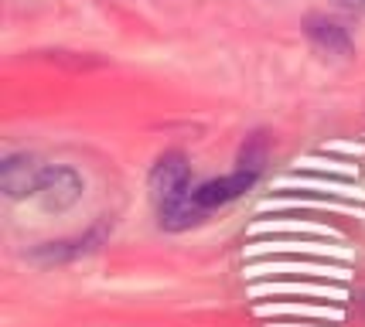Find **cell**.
Listing matches in <instances>:
<instances>
[{
    "label": "cell",
    "mask_w": 365,
    "mask_h": 327,
    "mask_svg": "<svg viewBox=\"0 0 365 327\" xmlns=\"http://www.w3.org/2000/svg\"><path fill=\"white\" fill-rule=\"evenodd\" d=\"M256 181H259V171L236 167V171L225 174V177H212V181L195 185V187H191V194H188V204L198 212V215H208V212L225 208V204H232L236 198H242V194H246Z\"/></svg>",
    "instance_id": "2"
},
{
    "label": "cell",
    "mask_w": 365,
    "mask_h": 327,
    "mask_svg": "<svg viewBox=\"0 0 365 327\" xmlns=\"http://www.w3.org/2000/svg\"><path fill=\"white\" fill-rule=\"evenodd\" d=\"M106 225H93L89 232L76 235V239H58V242H41V246H34L28 256H31L34 263L41 266H58V263H72V259H79L86 252H93L103 239H106Z\"/></svg>",
    "instance_id": "4"
},
{
    "label": "cell",
    "mask_w": 365,
    "mask_h": 327,
    "mask_svg": "<svg viewBox=\"0 0 365 327\" xmlns=\"http://www.w3.org/2000/svg\"><path fill=\"white\" fill-rule=\"evenodd\" d=\"M41 164L34 160L31 154H11L4 157L0 164V191L11 198V202H21L38 191V181H41Z\"/></svg>",
    "instance_id": "5"
},
{
    "label": "cell",
    "mask_w": 365,
    "mask_h": 327,
    "mask_svg": "<svg viewBox=\"0 0 365 327\" xmlns=\"http://www.w3.org/2000/svg\"><path fill=\"white\" fill-rule=\"evenodd\" d=\"M150 194H154V202H158V208H164V204H178L185 202L191 194V164L185 160V154H178V150H171V154H164L154 164V171H150Z\"/></svg>",
    "instance_id": "3"
},
{
    "label": "cell",
    "mask_w": 365,
    "mask_h": 327,
    "mask_svg": "<svg viewBox=\"0 0 365 327\" xmlns=\"http://www.w3.org/2000/svg\"><path fill=\"white\" fill-rule=\"evenodd\" d=\"M263 157H267V143H263V133H253L242 154H239V167H250V171H263Z\"/></svg>",
    "instance_id": "7"
},
{
    "label": "cell",
    "mask_w": 365,
    "mask_h": 327,
    "mask_svg": "<svg viewBox=\"0 0 365 327\" xmlns=\"http://www.w3.org/2000/svg\"><path fill=\"white\" fill-rule=\"evenodd\" d=\"M304 34L311 38V45L324 51V55H334V58H349L355 45H351V34L349 28H341L338 21H328V17H307V24H304Z\"/></svg>",
    "instance_id": "6"
},
{
    "label": "cell",
    "mask_w": 365,
    "mask_h": 327,
    "mask_svg": "<svg viewBox=\"0 0 365 327\" xmlns=\"http://www.w3.org/2000/svg\"><path fill=\"white\" fill-rule=\"evenodd\" d=\"M82 191H86V181H82V174L76 167H68V164H48L45 171H41L34 198H38V204L45 212L62 215L72 204L82 202Z\"/></svg>",
    "instance_id": "1"
},
{
    "label": "cell",
    "mask_w": 365,
    "mask_h": 327,
    "mask_svg": "<svg viewBox=\"0 0 365 327\" xmlns=\"http://www.w3.org/2000/svg\"><path fill=\"white\" fill-rule=\"evenodd\" d=\"M334 4L349 14H365V0H334Z\"/></svg>",
    "instance_id": "8"
}]
</instances>
